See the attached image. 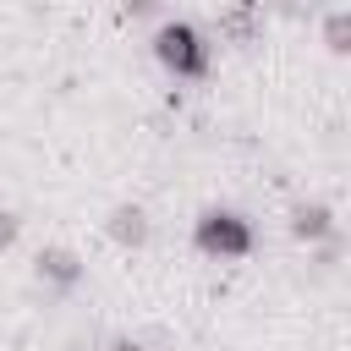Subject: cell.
I'll list each match as a JSON object with an SVG mask.
<instances>
[{
    "label": "cell",
    "mask_w": 351,
    "mask_h": 351,
    "mask_svg": "<svg viewBox=\"0 0 351 351\" xmlns=\"http://www.w3.org/2000/svg\"><path fill=\"white\" fill-rule=\"evenodd\" d=\"M154 55H159L165 71H176L186 82L208 77V44H203V33L192 22H159L154 27Z\"/></svg>",
    "instance_id": "obj_1"
},
{
    "label": "cell",
    "mask_w": 351,
    "mask_h": 351,
    "mask_svg": "<svg viewBox=\"0 0 351 351\" xmlns=\"http://www.w3.org/2000/svg\"><path fill=\"white\" fill-rule=\"evenodd\" d=\"M192 241H197V252H208V258H247V252H252V225H247L241 214H230V208H208V214L197 219Z\"/></svg>",
    "instance_id": "obj_2"
},
{
    "label": "cell",
    "mask_w": 351,
    "mask_h": 351,
    "mask_svg": "<svg viewBox=\"0 0 351 351\" xmlns=\"http://www.w3.org/2000/svg\"><path fill=\"white\" fill-rule=\"evenodd\" d=\"M340 225H335V208L329 203H296L291 208V236L296 241H307V247H318V241H329Z\"/></svg>",
    "instance_id": "obj_3"
},
{
    "label": "cell",
    "mask_w": 351,
    "mask_h": 351,
    "mask_svg": "<svg viewBox=\"0 0 351 351\" xmlns=\"http://www.w3.org/2000/svg\"><path fill=\"white\" fill-rule=\"evenodd\" d=\"M104 236H110L115 247H148L154 225H148V214H143V208L121 203V208H110V219H104Z\"/></svg>",
    "instance_id": "obj_4"
},
{
    "label": "cell",
    "mask_w": 351,
    "mask_h": 351,
    "mask_svg": "<svg viewBox=\"0 0 351 351\" xmlns=\"http://www.w3.org/2000/svg\"><path fill=\"white\" fill-rule=\"evenodd\" d=\"M33 274H38L44 285H55V291H71V285L82 280V263H77L71 247H44L38 263H33Z\"/></svg>",
    "instance_id": "obj_5"
},
{
    "label": "cell",
    "mask_w": 351,
    "mask_h": 351,
    "mask_svg": "<svg viewBox=\"0 0 351 351\" xmlns=\"http://www.w3.org/2000/svg\"><path fill=\"white\" fill-rule=\"evenodd\" d=\"M230 38H252L258 27H263V16H258V5H236V11H225V22H219Z\"/></svg>",
    "instance_id": "obj_6"
},
{
    "label": "cell",
    "mask_w": 351,
    "mask_h": 351,
    "mask_svg": "<svg viewBox=\"0 0 351 351\" xmlns=\"http://www.w3.org/2000/svg\"><path fill=\"white\" fill-rule=\"evenodd\" d=\"M324 38H329V49H335V55H346V11H335V16L324 22Z\"/></svg>",
    "instance_id": "obj_7"
},
{
    "label": "cell",
    "mask_w": 351,
    "mask_h": 351,
    "mask_svg": "<svg viewBox=\"0 0 351 351\" xmlns=\"http://www.w3.org/2000/svg\"><path fill=\"white\" fill-rule=\"evenodd\" d=\"M16 230H22V219L0 208V247H11V241H16Z\"/></svg>",
    "instance_id": "obj_8"
},
{
    "label": "cell",
    "mask_w": 351,
    "mask_h": 351,
    "mask_svg": "<svg viewBox=\"0 0 351 351\" xmlns=\"http://www.w3.org/2000/svg\"><path fill=\"white\" fill-rule=\"evenodd\" d=\"M104 351H148V340H137V335H115Z\"/></svg>",
    "instance_id": "obj_9"
}]
</instances>
